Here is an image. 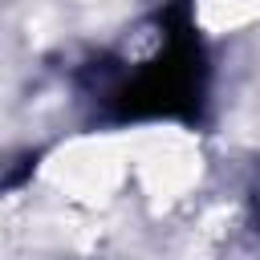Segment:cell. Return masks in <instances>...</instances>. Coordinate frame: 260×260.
I'll return each instance as SVG.
<instances>
[{
	"label": "cell",
	"instance_id": "1",
	"mask_svg": "<svg viewBox=\"0 0 260 260\" xmlns=\"http://www.w3.org/2000/svg\"><path fill=\"white\" fill-rule=\"evenodd\" d=\"M203 93V49L191 24L162 32V41L142 57V65L122 81V110L134 118H175L191 114Z\"/></svg>",
	"mask_w": 260,
	"mask_h": 260
}]
</instances>
